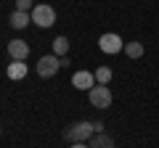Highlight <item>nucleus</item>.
Masks as SVG:
<instances>
[{"label":"nucleus","mask_w":159,"mask_h":148,"mask_svg":"<svg viewBox=\"0 0 159 148\" xmlns=\"http://www.w3.org/2000/svg\"><path fill=\"white\" fill-rule=\"evenodd\" d=\"M8 77L11 80H21V77H27V63L24 61H13V63H8Z\"/></svg>","instance_id":"obj_9"},{"label":"nucleus","mask_w":159,"mask_h":148,"mask_svg":"<svg viewBox=\"0 0 159 148\" xmlns=\"http://www.w3.org/2000/svg\"><path fill=\"white\" fill-rule=\"evenodd\" d=\"M66 53H69V40H66V37L61 34V37H56V40H53V56L64 58Z\"/></svg>","instance_id":"obj_11"},{"label":"nucleus","mask_w":159,"mask_h":148,"mask_svg":"<svg viewBox=\"0 0 159 148\" xmlns=\"http://www.w3.org/2000/svg\"><path fill=\"white\" fill-rule=\"evenodd\" d=\"M8 56H11L13 61H27L29 45H27L24 40H11V42H8Z\"/></svg>","instance_id":"obj_7"},{"label":"nucleus","mask_w":159,"mask_h":148,"mask_svg":"<svg viewBox=\"0 0 159 148\" xmlns=\"http://www.w3.org/2000/svg\"><path fill=\"white\" fill-rule=\"evenodd\" d=\"M93 132H96L93 130V122H74V124H69L66 130H64V137H66L69 143H85Z\"/></svg>","instance_id":"obj_1"},{"label":"nucleus","mask_w":159,"mask_h":148,"mask_svg":"<svg viewBox=\"0 0 159 148\" xmlns=\"http://www.w3.org/2000/svg\"><path fill=\"white\" fill-rule=\"evenodd\" d=\"M125 53L130 58H141L143 56V45L141 42H125Z\"/></svg>","instance_id":"obj_13"},{"label":"nucleus","mask_w":159,"mask_h":148,"mask_svg":"<svg viewBox=\"0 0 159 148\" xmlns=\"http://www.w3.org/2000/svg\"><path fill=\"white\" fill-rule=\"evenodd\" d=\"M72 148H90V146H85V143H72Z\"/></svg>","instance_id":"obj_16"},{"label":"nucleus","mask_w":159,"mask_h":148,"mask_svg":"<svg viewBox=\"0 0 159 148\" xmlns=\"http://www.w3.org/2000/svg\"><path fill=\"white\" fill-rule=\"evenodd\" d=\"M88 95H90V106H96V108H109L111 106V90L106 85H96L93 90H88Z\"/></svg>","instance_id":"obj_3"},{"label":"nucleus","mask_w":159,"mask_h":148,"mask_svg":"<svg viewBox=\"0 0 159 148\" xmlns=\"http://www.w3.org/2000/svg\"><path fill=\"white\" fill-rule=\"evenodd\" d=\"M90 148H114V140L109 135H103V132H96L90 137Z\"/></svg>","instance_id":"obj_10"},{"label":"nucleus","mask_w":159,"mask_h":148,"mask_svg":"<svg viewBox=\"0 0 159 148\" xmlns=\"http://www.w3.org/2000/svg\"><path fill=\"white\" fill-rule=\"evenodd\" d=\"M8 21H11V27H13V29H24L29 21H32V16H29V13H24V11H13Z\"/></svg>","instance_id":"obj_8"},{"label":"nucleus","mask_w":159,"mask_h":148,"mask_svg":"<svg viewBox=\"0 0 159 148\" xmlns=\"http://www.w3.org/2000/svg\"><path fill=\"white\" fill-rule=\"evenodd\" d=\"M72 85L77 87V90H93V87H96V74H90V72H74Z\"/></svg>","instance_id":"obj_6"},{"label":"nucleus","mask_w":159,"mask_h":148,"mask_svg":"<svg viewBox=\"0 0 159 148\" xmlns=\"http://www.w3.org/2000/svg\"><path fill=\"white\" fill-rule=\"evenodd\" d=\"M29 8H34V6H32V0H16V11L29 13Z\"/></svg>","instance_id":"obj_14"},{"label":"nucleus","mask_w":159,"mask_h":148,"mask_svg":"<svg viewBox=\"0 0 159 148\" xmlns=\"http://www.w3.org/2000/svg\"><path fill=\"white\" fill-rule=\"evenodd\" d=\"M29 16H32V21L37 24V27H43V29H48V27H53V24H56V11H53L48 3H40V6H34Z\"/></svg>","instance_id":"obj_2"},{"label":"nucleus","mask_w":159,"mask_h":148,"mask_svg":"<svg viewBox=\"0 0 159 148\" xmlns=\"http://www.w3.org/2000/svg\"><path fill=\"white\" fill-rule=\"evenodd\" d=\"M93 74H96V85H109L111 82V69L109 66H98Z\"/></svg>","instance_id":"obj_12"},{"label":"nucleus","mask_w":159,"mask_h":148,"mask_svg":"<svg viewBox=\"0 0 159 148\" xmlns=\"http://www.w3.org/2000/svg\"><path fill=\"white\" fill-rule=\"evenodd\" d=\"M98 48H101L103 53H119V50H125V42H122V37L119 34H111V32H106V34H101L98 37Z\"/></svg>","instance_id":"obj_5"},{"label":"nucleus","mask_w":159,"mask_h":148,"mask_svg":"<svg viewBox=\"0 0 159 148\" xmlns=\"http://www.w3.org/2000/svg\"><path fill=\"white\" fill-rule=\"evenodd\" d=\"M93 130H96V132H103V122H93Z\"/></svg>","instance_id":"obj_15"},{"label":"nucleus","mask_w":159,"mask_h":148,"mask_svg":"<svg viewBox=\"0 0 159 148\" xmlns=\"http://www.w3.org/2000/svg\"><path fill=\"white\" fill-rule=\"evenodd\" d=\"M34 69H37V74L43 77V80H48V77H53V74L61 69V58H58V56H43Z\"/></svg>","instance_id":"obj_4"}]
</instances>
